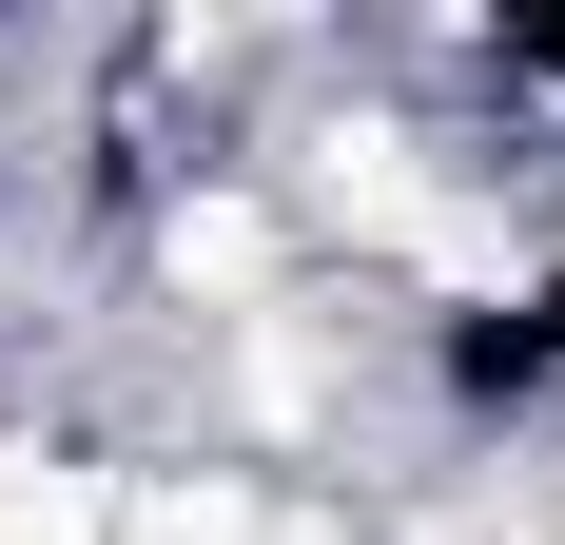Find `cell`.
Wrapping results in <instances>:
<instances>
[{"label":"cell","mask_w":565,"mask_h":545,"mask_svg":"<svg viewBox=\"0 0 565 545\" xmlns=\"http://www.w3.org/2000/svg\"><path fill=\"white\" fill-rule=\"evenodd\" d=\"M409 272H449V292H508V272H526V234L488 215V195H429V234H409Z\"/></svg>","instance_id":"obj_3"},{"label":"cell","mask_w":565,"mask_h":545,"mask_svg":"<svg viewBox=\"0 0 565 545\" xmlns=\"http://www.w3.org/2000/svg\"><path fill=\"white\" fill-rule=\"evenodd\" d=\"M254 272H274V234L234 215V195H195V215H175V292H254Z\"/></svg>","instance_id":"obj_4"},{"label":"cell","mask_w":565,"mask_h":545,"mask_svg":"<svg viewBox=\"0 0 565 545\" xmlns=\"http://www.w3.org/2000/svg\"><path fill=\"white\" fill-rule=\"evenodd\" d=\"M117 545H332V526H292L254 488H157V506H117Z\"/></svg>","instance_id":"obj_1"},{"label":"cell","mask_w":565,"mask_h":545,"mask_svg":"<svg viewBox=\"0 0 565 545\" xmlns=\"http://www.w3.org/2000/svg\"><path fill=\"white\" fill-rule=\"evenodd\" d=\"M0 545H117L98 468H40V448H0Z\"/></svg>","instance_id":"obj_2"}]
</instances>
